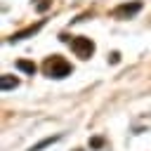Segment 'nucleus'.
<instances>
[{
  "instance_id": "1",
  "label": "nucleus",
  "mask_w": 151,
  "mask_h": 151,
  "mask_svg": "<svg viewBox=\"0 0 151 151\" xmlns=\"http://www.w3.org/2000/svg\"><path fill=\"white\" fill-rule=\"evenodd\" d=\"M42 71H45V76H50V78H66V76L73 71V66H71L64 57L52 54V57H47V59H45Z\"/></svg>"
},
{
  "instance_id": "2",
  "label": "nucleus",
  "mask_w": 151,
  "mask_h": 151,
  "mask_svg": "<svg viewBox=\"0 0 151 151\" xmlns=\"http://www.w3.org/2000/svg\"><path fill=\"white\" fill-rule=\"evenodd\" d=\"M68 45H71L73 54L80 57V59H90V57L94 54V42H92L90 38H85V35H73V38H68Z\"/></svg>"
},
{
  "instance_id": "3",
  "label": "nucleus",
  "mask_w": 151,
  "mask_h": 151,
  "mask_svg": "<svg viewBox=\"0 0 151 151\" xmlns=\"http://www.w3.org/2000/svg\"><path fill=\"white\" fill-rule=\"evenodd\" d=\"M139 9H142L139 2H132V5H118V7L113 9V17H132V14H137Z\"/></svg>"
},
{
  "instance_id": "4",
  "label": "nucleus",
  "mask_w": 151,
  "mask_h": 151,
  "mask_svg": "<svg viewBox=\"0 0 151 151\" xmlns=\"http://www.w3.org/2000/svg\"><path fill=\"white\" fill-rule=\"evenodd\" d=\"M17 85H19V80H17L14 76H7V73H5V76H0V90H2V92L14 90Z\"/></svg>"
},
{
  "instance_id": "5",
  "label": "nucleus",
  "mask_w": 151,
  "mask_h": 151,
  "mask_svg": "<svg viewBox=\"0 0 151 151\" xmlns=\"http://www.w3.org/2000/svg\"><path fill=\"white\" fill-rule=\"evenodd\" d=\"M38 28H40V24H35V26H31V28H26V31H19V33H14V35H12L9 40H12V42H17V40H24L26 35H33V33H35Z\"/></svg>"
},
{
  "instance_id": "6",
  "label": "nucleus",
  "mask_w": 151,
  "mask_h": 151,
  "mask_svg": "<svg viewBox=\"0 0 151 151\" xmlns=\"http://www.w3.org/2000/svg\"><path fill=\"white\" fill-rule=\"evenodd\" d=\"M17 68L24 71V73H31V76L35 73V64H33V61H24V59H21V61H17Z\"/></svg>"
},
{
  "instance_id": "7",
  "label": "nucleus",
  "mask_w": 151,
  "mask_h": 151,
  "mask_svg": "<svg viewBox=\"0 0 151 151\" xmlns=\"http://www.w3.org/2000/svg\"><path fill=\"white\" fill-rule=\"evenodd\" d=\"M57 139H59V137H50V139H42V142H40V144H35L31 151H40L42 146H47V144H52V142H57Z\"/></svg>"
}]
</instances>
